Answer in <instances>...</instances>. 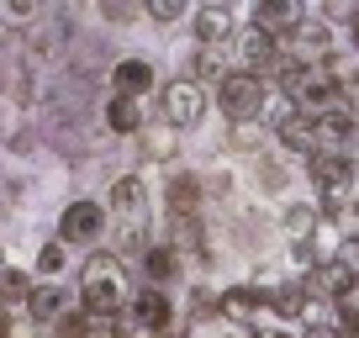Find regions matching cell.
<instances>
[{
	"mask_svg": "<svg viewBox=\"0 0 359 338\" xmlns=\"http://www.w3.org/2000/svg\"><path fill=\"white\" fill-rule=\"evenodd\" d=\"M269 133H275V143H280L285 154H302V158L317 154V122H312L306 111H296L291 101L275 111V127H269Z\"/></svg>",
	"mask_w": 359,
	"mask_h": 338,
	"instance_id": "ba28073f",
	"label": "cell"
},
{
	"mask_svg": "<svg viewBox=\"0 0 359 338\" xmlns=\"http://www.w3.org/2000/svg\"><path fill=\"white\" fill-rule=\"evenodd\" d=\"M354 180H359V164H354Z\"/></svg>",
	"mask_w": 359,
	"mask_h": 338,
	"instance_id": "e575fe53",
	"label": "cell"
},
{
	"mask_svg": "<svg viewBox=\"0 0 359 338\" xmlns=\"http://www.w3.org/2000/svg\"><path fill=\"white\" fill-rule=\"evenodd\" d=\"M101 238H106V206L101 201L79 196V201H69L58 212V243L64 248H95Z\"/></svg>",
	"mask_w": 359,
	"mask_h": 338,
	"instance_id": "277c9868",
	"label": "cell"
},
{
	"mask_svg": "<svg viewBox=\"0 0 359 338\" xmlns=\"http://www.w3.org/2000/svg\"><path fill=\"white\" fill-rule=\"evenodd\" d=\"M143 11L154 16V22H180V16H185V0H148Z\"/></svg>",
	"mask_w": 359,
	"mask_h": 338,
	"instance_id": "83f0119b",
	"label": "cell"
},
{
	"mask_svg": "<svg viewBox=\"0 0 359 338\" xmlns=\"http://www.w3.org/2000/svg\"><path fill=\"white\" fill-rule=\"evenodd\" d=\"M280 48H285V53H296L306 69H317L323 58H333V53H338V48H333V27H327L317 11H312V16H302V22H296V32L285 37Z\"/></svg>",
	"mask_w": 359,
	"mask_h": 338,
	"instance_id": "52a82bcc",
	"label": "cell"
},
{
	"mask_svg": "<svg viewBox=\"0 0 359 338\" xmlns=\"http://www.w3.org/2000/svg\"><path fill=\"white\" fill-rule=\"evenodd\" d=\"M264 296H269V312L280 317V323H296V317H306V306H312V296H306L302 275H296V280H280L275 291H264Z\"/></svg>",
	"mask_w": 359,
	"mask_h": 338,
	"instance_id": "ac0fdd59",
	"label": "cell"
},
{
	"mask_svg": "<svg viewBox=\"0 0 359 338\" xmlns=\"http://www.w3.org/2000/svg\"><path fill=\"white\" fill-rule=\"evenodd\" d=\"M69 306H74V296H69V291H64V285H58V280H37V285H32V296H27V306H22V312L32 317L37 327H48V323H53V317H64Z\"/></svg>",
	"mask_w": 359,
	"mask_h": 338,
	"instance_id": "5bb4252c",
	"label": "cell"
},
{
	"mask_svg": "<svg viewBox=\"0 0 359 338\" xmlns=\"http://www.w3.org/2000/svg\"><path fill=\"white\" fill-rule=\"evenodd\" d=\"M106 212H116L127 227H143V212H148V191L137 175H122V180L111 185V196H106Z\"/></svg>",
	"mask_w": 359,
	"mask_h": 338,
	"instance_id": "7c38bea8",
	"label": "cell"
},
{
	"mask_svg": "<svg viewBox=\"0 0 359 338\" xmlns=\"http://www.w3.org/2000/svg\"><path fill=\"white\" fill-rule=\"evenodd\" d=\"M206 111H212V95H206V85H196V79H175V85H164V122L175 127V133H185V127H201Z\"/></svg>",
	"mask_w": 359,
	"mask_h": 338,
	"instance_id": "5b68a950",
	"label": "cell"
},
{
	"mask_svg": "<svg viewBox=\"0 0 359 338\" xmlns=\"http://www.w3.org/2000/svg\"><path fill=\"white\" fill-rule=\"evenodd\" d=\"M248 22H254V32L285 43L296 32V22H302V6H291V0H259L254 11H248Z\"/></svg>",
	"mask_w": 359,
	"mask_h": 338,
	"instance_id": "30bf717a",
	"label": "cell"
},
{
	"mask_svg": "<svg viewBox=\"0 0 359 338\" xmlns=\"http://www.w3.org/2000/svg\"><path fill=\"white\" fill-rule=\"evenodd\" d=\"M64 264H69V248L58 243V238L37 248V280H58V275H64Z\"/></svg>",
	"mask_w": 359,
	"mask_h": 338,
	"instance_id": "603a6c76",
	"label": "cell"
},
{
	"mask_svg": "<svg viewBox=\"0 0 359 338\" xmlns=\"http://www.w3.org/2000/svg\"><path fill=\"white\" fill-rule=\"evenodd\" d=\"M269 85L259 74H243V69H227L222 79H217V90H212V106L222 116H233V127L238 122H259L264 116V106H269Z\"/></svg>",
	"mask_w": 359,
	"mask_h": 338,
	"instance_id": "7a4b0ae2",
	"label": "cell"
},
{
	"mask_svg": "<svg viewBox=\"0 0 359 338\" xmlns=\"http://www.w3.org/2000/svg\"><path fill=\"white\" fill-rule=\"evenodd\" d=\"M137 148H143L154 164H169L175 148H180V133L164 122V116H158V122H143V127H137Z\"/></svg>",
	"mask_w": 359,
	"mask_h": 338,
	"instance_id": "d6986e66",
	"label": "cell"
},
{
	"mask_svg": "<svg viewBox=\"0 0 359 338\" xmlns=\"http://www.w3.org/2000/svg\"><path fill=\"white\" fill-rule=\"evenodd\" d=\"M48 333H53V338H90V317L79 312V302H74L64 317H53V323H48Z\"/></svg>",
	"mask_w": 359,
	"mask_h": 338,
	"instance_id": "cb8c5ba5",
	"label": "cell"
},
{
	"mask_svg": "<svg viewBox=\"0 0 359 338\" xmlns=\"http://www.w3.org/2000/svg\"><path fill=\"white\" fill-rule=\"evenodd\" d=\"M227 69H233V64H227V53H222V48H196L191 74H185V79H196V85H217V79H222Z\"/></svg>",
	"mask_w": 359,
	"mask_h": 338,
	"instance_id": "7402d4cb",
	"label": "cell"
},
{
	"mask_svg": "<svg viewBox=\"0 0 359 338\" xmlns=\"http://www.w3.org/2000/svg\"><path fill=\"white\" fill-rule=\"evenodd\" d=\"M154 85H158V74H154V64H148V58H116V69H111V95H133V101H143Z\"/></svg>",
	"mask_w": 359,
	"mask_h": 338,
	"instance_id": "9a60e30c",
	"label": "cell"
},
{
	"mask_svg": "<svg viewBox=\"0 0 359 338\" xmlns=\"http://www.w3.org/2000/svg\"><path fill=\"white\" fill-rule=\"evenodd\" d=\"M0 338H16L11 333V312H0Z\"/></svg>",
	"mask_w": 359,
	"mask_h": 338,
	"instance_id": "d6a6232c",
	"label": "cell"
},
{
	"mask_svg": "<svg viewBox=\"0 0 359 338\" xmlns=\"http://www.w3.org/2000/svg\"><path fill=\"white\" fill-rule=\"evenodd\" d=\"M317 16H323L327 27H333V22H354V16H359V6H354V0H327V6H323Z\"/></svg>",
	"mask_w": 359,
	"mask_h": 338,
	"instance_id": "f1b7e54d",
	"label": "cell"
},
{
	"mask_svg": "<svg viewBox=\"0 0 359 338\" xmlns=\"http://www.w3.org/2000/svg\"><path fill=\"white\" fill-rule=\"evenodd\" d=\"M348 106H359V69H354V79H348Z\"/></svg>",
	"mask_w": 359,
	"mask_h": 338,
	"instance_id": "1f68e13d",
	"label": "cell"
},
{
	"mask_svg": "<svg viewBox=\"0 0 359 338\" xmlns=\"http://www.w3.org/2000/svg\"><path fill=\"white\" fill-rule=\"evenodd\" d=\"M306 180L323 196H348V180H354V154L348 148H317L306 158Z\"/></svg>",
	"mask_w": 359,
	"mask_h": 338,
	"instance_id": "8992f818",
	"label": "cell"
},
{
	"mask_svg": "<svg viewBox=\"0 0 359 338\" xmlns=\"http://www.w3.org/2000/svg\"><path fill=\"white\" fill-rule=\"evenodd\" d=\"M317 222H323V217H317V206H291V212H285V233H291L296 243H306V238L317 233Z\"/></svg>",
	"mask_w": 359,
	"mask_h": 338,
	"instance_id": "d4e9b609",
	"label": "cell"
},
{
	"mask_svg": "<svg viewBox=\"0 0 359 338\" xmlns=\"http://www.w3.org/2000/svg\"><path fill=\"white\" fill-rule=\"evenodd\" d=\"M32 275L16 270V264H0V312H11V306H27V296H32Z\"/></svg>",
	"mask_w": 359,
	"mask_h": 338,
	"instance_id": "44dd1931",
	"label": "cell"
},
{
	"mask_svg": "<svg viewBox=\"0 0 359 338\" xmlns=\"http://www.w3.org/2000/svg\"><path fill=\"white\" fill-rule=\"evenodd\" d=\"M106 127L122 137H137V127H143V101H133V95H111L106 101Z\"/></svg>",
	"mask_w": 359,
	"mask_h": 338,
	"instance_id": "ffe728a7",
	"label": "cell"
},
{
	"mask_svg": "<svg viewBox=\"0 0 359 338\" xmlns=\"http://www.w3.org/2000/svg\"><path fill=\"white\" fill-rule=\"evenodd\" d=\"M217 302H222V323H233V327H248L254 317L269 312V296L259 285H227Z\"/></svg>",
	"mask_w": 359,
	"mask_h": 338,
	"instance_id": "8fae6325",
	"label": "cell"
},
{
	"mask_svg": "<svg viewBox=\"0 0 359 338\" xmlns=\"http://www.w3.org/2000/svg\"><path fill=\"white\" fill-rule=\"evenodd\" d=\"M180 248L175 243H148L143 248V259H137V270H143V280L154 285V291H164L169 280H180Z\"/></svg>",
	"mask_w": 359,
	"mask_h": 338,
	"instance_id": "2e32d148",
	"label": "cell"
},
{
	"mask_svg": "<svg viewBox=\"0 0 359 338\" xmlns=\"http://www.w3.org/2000/svg\"><path fill=\"white\" fill-rule=\"evenodd\" d=\"M116 323H122L127 338H158L169 323H175V296L143 285V291H133V302H127V312L116 317Z\"/></svg>",
	"mask_w": 359,
	"mask_h": 338,
	"instance_id": "3957f363",
	"label": "cell"
},
{
	"mask_svg": "<svg viewBox=\"0 0 359 338\" xmlns=\"http://www.w3.org/2000/svg\"><path fill=\"white\" fill-rule=\"evenodd\" d=\"M348 43L359 48V16H354V22H348Z\"/></svg>",
	"mask_w": 359,
	"mask_h": 338,
	"instance_id": "836d02e7",
	"label": "cell"
},
{
	"mask_svg": "<svg viewBox=\"0 0 359 338\" xmlns=\"http://www.w3.org/2000/svg\"><path fill=\"white\" fill-rule=\"evenodd\" d=\"M191 22H196V48H222V43H233V11H227V6H201Z\"/></svg>",
	"mask_w": 359,
	"mask_h": 338,
	"instance_id": "e0dca14e",
	"label": "cell"
},
{
	"mask_svg": "<svg viewBox=\"0 0 359 338\" xmlns=\"http://www.w3.org/2000/svg\"><path fill=\"white\" fill-rule=\"evenodd\" d=\"M285 180H291V169H285V164H275V158L259 164V185H264V191H280Z\"/></svg>",
	"mask_w": 359,
	"mask_h": 338,
	"instance_id": "4316f807",
	"label": "cell"
},
{
	"mask_svg": "<svg viewBox=\"0 0 359 338\" xmlns=\"http://www.w3.org/2000/svg\"><path fill=\"white\" fill-rule=\"evenodd\" d=\"M312 122H317V148H348V137L359 133L354 106H348V101H338V106H327V111H317Z\"/></svg>",
	"mask_w": 359,
	"mask_h": 338,
	"instance_id": "4fadbf2b",
	"label": "cell"
},
{
	"mask_svg": "<svg viewBox=\"0 0 359 338\" xmlns=\"http://www.w3.org/2000/svg\"><path fill=\"white\" fill-rule=\"evenodd\" d=\"M327 222H333V233L344 238V243H359V201H344Z\"/></svg>",
	"mask_w": 359,
	"mask_h": 338,
	"instance_id": "484cf974",
	"label": "cell"
},
{
	"mask_svg": "<svg viewBox=\"0 0 359 338\" xmlns=\"http://www.w3.org/2000/svg\"><path fill=\"white\" fill-rule=\"evenodd\" d=\"M227 143H233V148H254V143H259V133H254V122H238V127H233V133H227Z\"/></svg>",
	"mask_w": 359,
	"mask_h": 338,
	"instance_id": "f546056e",
	"label": "cell"
},
{
	"mask_svg": "<svg viewBox=\"0 0 359 338\" xmlns=\"http://www.w3.org/2000/svg\"><path fill=\"white\" fill-rule=\"evenodd\" d=\"M296 338H344V333H338L333 323H312V327H306V333H296Z\"/></svg>",
	"mask_w": 359,
	"mask_h": 338,
	"instance_id": "4dcf8cb0",
	"label": "cell"
},
{
	"mask_svg": "<svg viewBox=\"0 0 359 338\" xmlns=\"http://www.w3.org/2000/svg\"><path fill=\"white\" fill-rule=\"evenodd\" d=\"M74 302L85 317L106 323V317H122L127 302H133V275H127L122 254H90L79 264V285H74Z\"/></svg>",
	"mask_w": 359,
	"mask_h": 338,
	"instance_id": "6da1fadb",
	"label": "cell"
},
{
	"mask_svg": "<svg viewBox=\"0 0 359 338\" xmlns=\"http://www.w3.org/2000/svg\"><path fill=\"white\" fill-rule=\"evenodd\" d=\"M164 206H169V222H196L201 217V180H196L191 169H169L164 180Z\"/></svg>",
	"mask_w": 359,
	"mask_h": 338,
	"instance_id": "9c48e42d",
	"label": "cell"
}]
</instances>
